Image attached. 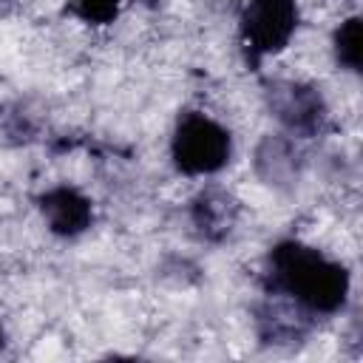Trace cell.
<instances>
[{
  "mask_svg": "<svg viewBox=\"0 0 363 363\" xmlns=\"http://www.w3.org/2000/svg\"><path fill=\"white\" fill-rule=\"evenodd\" d=\"M68 11L91 26H108L119 17V0H68Z\"/></svg>",
  "mask_w": 363,
  "mask_h": 363,
  "instance_id": "9",
  "label": "cell"
},
{
  "mask_svg": "<svg viewBox=\"0 0 363 363\" xmlns=\"http://www.w3.org/2000/svg\"><path fill=\"white\" fill-rule=\"evenodd\" d=\"M255 167L258 173L269 182V184H284L292 182L298 176V153L295 145L281 139V136H269L261 142L258 153H255Z\"/></svg>",
  "mask_w": 363,
  "mask_h": 363,
  "instance_id": "7",
  "label": "cell"
},
{
  "mask_svg": "<svg viewBox=\"0 0 363 363\" xmlns=\"http://www.w3.org/2000/svg\"><path fill=\"white\" fill-rule=\"evenodd\" d=\"M269 111L292 136H318L326 128V102L306 82H272L267 91Z\"/></svg>",
  "mask_w": 363,
  "mask_h": 363,
  "instance_id": "4",
  "label": "cell"
},
{
  "mask_svg": "<svg viewBox=\"0 0 363 363\" xmlns=\"http://www.w3.org/2000/svg\"><path fill=\"white\" fill-rule=\"evenodd\" d=\"M230 153H233V139L224 125H218L216 119L199 111H187L179 116L170 139V159L179 173L213 176L221 167H227Z\"/></svg>",
  "mask_w": 363,
  "mask_h": 363,
  "instance_id": "2",
  "label": "cell"
},
{
  "mask_svg": "<svg viewBox=\"0 0 363 363\" xmlns=\"http://www.w3.org/2000/svg\"><path fill=\"white\" fill-rule=\"evenodd\" d=\"M267 289L306 315H335L349 298V272L340 261L289 238L267 255Z\"/></svg>",
  "mask_w": 363,
  "mask_h": 363,
  "instance_id": "1",
  "label": "cell"
},
{
  "mask_svg": "<svg viewBox=\"0 0 363 363\" xmlns=\"http://www.w3.org/2000/svg\"><path fill=\"white\" fill-rule=\"evenodd\" d=\"M363 31H360V17H349L340 23L335 31V57L343 68L360 71V57H363Z\"/></svg>",
  "mask_w": 363,
  "mask_h": 363,
  "instance_id": "8",
  "label": "cell"
},
{
  "mask_svg": "<svg viewBox=\"0 0 363 363\" xmlns=\"http://www.w3.org/2000/svg\"><path fill=\"white\" fill-rule=\"evenodd\" d=\"M235 201L230 193L218 190V187H210V190H201L196 199H193V207H190V218L196 224V230L210 238V241H218L224 238L230 230H233V221H235Z\"/></svg>",
  "mask_w": 363,
  "mask_h": 363,
  "instance_id": "6",
  "label": "cell"
},
{
  "mask_svg": "<svg viewBox=\"0 0 363 363\" xmlns=\"http://www.w3.org/2000/svg\"><path fill=\"white\" fill-rule=\"evenodd\" d=\"M40 213H43V218L54 235L74 238L91 227L94 201L85 193H79L77 187L60 184V187H51L40 196Z\"/></svg>",
  "mask_w": 363,
  "mask_h": 363,
  "instance_id": "5",
  "label": "cell"
},
{
  "mask_svg": "<svg viewBox=\"0 0 363 363\" xmlns=\"http://www.w3.org/2000/svg\"><path fill=\"white\" fill-rule=\"evenodd\" d=\"M3 340H6V335H3V326H0V349H3Z\"/></svg>",
  "mask_w": 363,
  "mask_h": 363,
  "instance_id": "10",
  "label": "cell"
},
{
  "mask_svg": "<svg viewBox=\"0 0 363 363\" xmlns=\"http://www.w3.org/2000/svg\"><path fill=\"white\" fill-rule=\"evenodd\" d=\"M298 20L301 14L295 0H250L244 6L238 28L252 68L264 57L278 54L289 45L292 34L298 31Z\"/></svg>",
  "mask_w": 363,
  "mask_h": 363,
  "instance_id": "3",
  "label": "cell"
}]
</instances>
